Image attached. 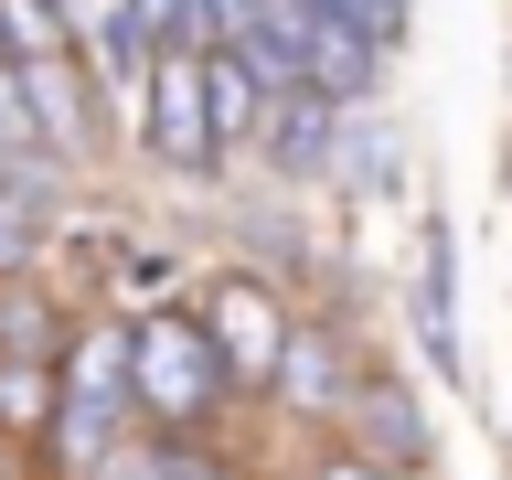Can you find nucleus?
<instances>
[{
    "instance_id": "obj_1",
    "label": "nucleus",
    "mask_w": 512,
    "mask_h": 480,
    "mask_svg": "<svg viewBox=\"0 0 512 480\" xmlns=\"http://www.w3.org/2000/svg\"><path fill=\"white\" fill-rule=\"evenodd\" d=\"M128 427H139V320L96 310V320H75V342H64V406H54V427H43V470L86 480Z\"/></svg>"
},
{
    "instance_id": "obj_2",
    "label": "nucleus",
    "mask_w": 512,
    "mask_h": 480,
    "mask_svg": "<svg viewBox=\"0 0 512 480\" xmlns=\"http://www.w3.org/2000/svg\"><path fill=\"white\" fill-rule=\"evenodd\" d=\"M235 395H246V384H235V363L214 352L203 310H139V427H160V438H214Z\"/></svg>"
},
{
    "instance_id": "obj_3",
    "label": "nucleus",
    "mask_w": 512,
    "mask_h": 480,
    "mask_svg": "<svg viewBox=\"0 0 512 480\" xmlns=\"http://www.w3.org/2000/svg\"><path fill=\"white\" fill-rule=\"evenodd\" d=\"M139 150H150V171H171V182H214V171H224L203 43H160L150 86H139Z\"/></svg>"
},
{
    "instance_id": "obj_4",
    "label": "nucleus",
    "mask_w": 512,
    "mask_h": 480,
    "mask_svg": "<svg viewBox=\"0 0 512 480\" xmlns=\"http://www.w3.org/2000/svg\"><path fill=\"white\" fill-rule=\"evenodd\" d=\"M192 310H203L214 352L235 363V384H246V395H267V374H278V352H288V310H278V288L246 278V267H224V278L192 288Z\"/></svg>"
},
{
    "instance_id": "obj_5",
    "label": "nucleus",
    "mask_w": 512,
    "mask_h": 480,
    "mask_svg": "<svg viewBox=\"0 0 512 480\" xmlns=\"http://www.w3.org/2000/svg\"><path fill=\"white\" fill-rule=\"evenodd\" d=\"M352 352H342V320H288V352H278V374H267V406L288 416V427H342V406H352Z\"/></svg>"
},
{
    "instance_id": "obj_6",
    "label": "nucleus",
    "mask_w": 512,
    "mask_h": 480,
    "mask_svg": "<svg viewBox=\"0 0 512 480\" xmlns=\"http://www.w3.org/2000/svg\"><path fill=\"white\" fill-rule=\"evenodd\" d=\"M22 75H32V107H43L54 171H86V160L107 150V86L86 75V54H43V64H22Z\"/></svg>"
},
{
    "instance_id": "obj_7",
    "label": "nucleus",
    "mask_w": 512,
    "mask_h": 480,
    "mask_svg": "<svg viewBox=\"0 0 512 480\" xmlns=\"http://www.w3.org/2000/svg\"><path fill=\"white\" fill-rule=\"evenodd\" d=\"M342 128H352L342 96L278 86V118H267V171H278V182H342Z\"/></svg>"
},
{
    "instance_id": "obj_8",
    "label": "nucleus",
    "mask_w": 512,
    "mask_h": 480,
    "mask_svg": "<svg viewBox=\"0 0 512 480\" xmlns=\"http://www.w3.org/2000/svg\"><path fill=\"white\" fill-rule=\"evenodd\" d=\"M203 86H214V139H224V160L267 150V118H278V75H267L246 43H203Z\"/></svg>"
},
{
    "instance_id": "obj_9",
    "label": "nucleus",
    "mask_w": 512,
    "mask_h": 480,
    "mask_svg": "<svg viewBox=\"0 0 512 480\" xmlns=\"http://www.w3.org/2000/svg\"><path fill=\"white\" fill-rule=\"evenodd\" d=\"M331 438L374 448L384 470H427V406H416V384H395V374H363V384H352V406H342Z\"/></svg>"
},
{
    "instance_id": "obj_10",
    "label": "nucleus",
    "mask_w": 512,
    "mask_h": 480,
    "mask_svg": "<svg viewBox=\"0 0 512 480\" xmlns=\"http://www.w3.org/2000/svg\"><path fill=\"white\" fill-rule=\"evenodd\" d=\"M384 43L363 22H342V11H331V0H320V32H310V75H299V86H320V96H342V107H374V86H384Z\"/></svg>"
},
{
    "instance_id": "obj_11",
    "label": "nucleus",
    "mask_w": 512,
    "mask_h": 480,
    "mask_svg": "<svg viewBox=\"0 0 512 480\" xmlns=\"http://www.w3.org/2000/svg\"><path fill=\"white\" fill-rule=\"evenodd\" d=\"M64 235V192L54 171H0V278L43 267V246Z\"/></svg>"
},
{
    "instance_id": "obj_12",
    "label": "nucleus",
    "mask_w": 512,
    "mask_h": 480,
    "mask_svg": "<svg viewBox=\"0 0 512 480\" xmlns=\"http://www.w3.org/2000/svg\"><path fill=\"white\" fill-rule=\"evenodd\" d=\"M64 342H75V320H64V299L43 288V267L0 278V352H43V363H64Z\"/></svg>"
},
{
    "instance_id": "obj_13",
    "label": "nucleus",
    "mask_w": 512,
    "mask_h": 480,
    "mask_svg": "<svg viewBox=\"0 0 512 480\" xmlns=\"http://www.w3.org/2000/svg\"><path fill=\"white\" fill-rule=\"evenodd\" d=\"M54 406H64V363H43V352H0V438L43 448Z\"/></svg>"
},
{
    "instance_id": "obj_14",
    "label": "nucleus",
    "mask_w": 512,
    "mask_h": 480,
    "mask_svg": "<svg viewBox=\"0 0 512 480\" xmlns=\"http://www.w3.org/2000/svg\"><path fill=\"white\" fill-rule=\"evenodd\" d=\"M0 171H54L43 150V107H32V75L0 54Z\"/></svg>"
},
{
    "instance_id": "obj_15",
    "label": "nucleus",
    "mask_w": 512,
    "mask_h": 480,
    "mask_svg": "<svg viewBox=\"0 0 512 480\" xmlns=\"http://www.w3.org/2000/svg\"><path fill=\"white\" fill-rule=\"evenodd\" d=\"M86 480H171V470H160V427H128V438L107 448Z\"/></svg>"
},
{
    "instance_id": "obj_16",
    "label": "nucleus",
    "mask_w": 512,
    "mask_h": 480,
    "mask_svg": "<svg viewBox=\"0 0 512 480\" xmlns=\"http://www.w3.org/2000/svg\"><path fill=\"white\" fill-rule=\"evenodd\" d=\"M299 480H406V470H384L374 448H352V438H320V448H310V470H299Z\"/></svg>"
},
{
    "instance_id": "obj_17",
    "label": "nucleus",
    "mask_w": 512,
    "mask_h": 480,
    "mask_svg": "<svg viewBox=\"0 0 512 480\" xmlns=\"http://www.w3.org/2000/svg\"><path fill=\"white\" fill-rule=\"evenodd\" d=\"M160 470L171 480H235V459H224V438H160Z\"/></svg>"
},
{
    "instance_id": "obj_18",
    "label": "nucleus",
    "mask_w": 512,
    "mask_h": 480,
    "mask_svg": "<svg viewBox=\"0 0 512 480\" xmlns=\"http://www.w3.org/2000/svg\"><path fill=\"white\" fill-rule=\"evenodd\" d=\"M331 11H342V22H363L384 54H406V0H331Z\"/></svg>"
},
{
    "instance_id": "obj_19",
    "label": "nucleus",
    "mask_w": 512,
    "mask_h": 480,
    "mask_svg": "<svg viewBox=\"0 0 512 480\" xmlns=\"http://www.w3.org/2000/svg\"><path fill=\"white\" fill-rule=\"evenodd\" d=\"M0 480H22V438H0Z\"/></svg>"
},
{
    "instance_id": "obj_20",
    "label": "nucleus",
    "mask_w": 512,
    "mask_h": 480,
    "mask_svg": "<svg viewBox=\"0 0 512 480\" xmlns=\"http://www.w3.org/2000/svg\"><path fill=\"white\" fill-rule=\"evenodd\" d=\"M0 54H11V43H0Z\"/></svg>"
}]
</instances>
